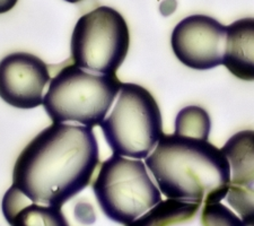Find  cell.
Here are the masks:
<instances>
[{
    "mask_svg": "<svg viewBox=\"0 0 254 226\" xmlns=\"http://www.w3.org/2000/svg\"><path fill=\"white\" fill-rule=\"evenodd\" d=\"M98 162L93 128L53 122L16 159L13 186L34 203L63 207L88 186Z\"/></svg>",
    "mask_w": 254,
    "mask_h": 226,
    "instance_id": "obj_1",
    "label": "cell"
},
{
    "mask_svg": "<svg viewBox=\"0 0 254 226\" xmlns=\"http://www.w3.org/2000/svg\"><path fill=\"white\" fill-rule=\"evenodd\" d=\"M146 165L164 196L195 204L220 203L231 183V165L208 141L163 135Z\"/></svg>",
    "mask_w": 254,
    "mask_h": 226,
    "instance_id": "obj_2",
    "label": "cell"
},
{
    "mask_svg": "<svg viewBox=\"0 0 254 226\" xmlns=\"http://www.w3.org/2000/svg\"><path fill=\"white\" fill-rule=\"evenodd\" d=\"M122 83L116 74L94 75L76 65L64 67L52 78L43 106L53 122L101 126Z\"/></svg>",
    "mask_w": 254,
    "mask_h": 226,
    "instance_id": "obj_3",
    "label": "cell"
},
{
    "mask_svg": "<svg viewBox=\"0 0 254 226\" xmlns=\"http://www.w3.org/2000/svg\"><path fill=\"white\" fill-rule=\"evenodd\" d=\"M101 128L113 154L130 158L148 157L164 135L156 100L132 83H122L116 106Z\"/></svg>",
    "mask_w": 254,
    "mask_h": 226,
    "instance_id": "obj_4",
    "label": "cell"
},
{
    "mask_svg": "<svg viewBox=\"0 0 254 226\" xmlns=\"http://www.w3.org/2000/svg\"><path fill=\"white\" fill-rule=\"evenodd\" d=\"M93 190L105 216L126 226L162 201L143 162L118 154L102 163Z\"/></svg>",
    "mask_w": 254,
    "mask_h": 226,
    "instance_id": "obj_5",
    "label": "cell"
},
{
    "mask_svg": "<svg viewBox=\"0 0 254 226\" xmlns=\"http://www.w3.org/2000/svg\"><path fill=\"white\" fill-rule=\"evenodd\" d=\"M130 33L118 10L101 6L81 16L71 35L73 65L98 75L116 74L128 55Z\"/></svg>",
    "mask_w": 254,
    "mask_h": 226,
    "instance_id": "obj_6",
    "label": "cell"
},
{
    "mask_svg": "<svg viewBox=\"0 0 254 226\" xmlns=\"http://www.w3.org/2000/svg\"><path fill=\"white\" fill-rule=\"evenodd\" d=\"M227 27L214 17L188 16L174 27L171 44L181 63L195 71H208L224 63Z\"/></svg>",
    "mask_w": 254,
    "mask_h": 226,
    "instance_id": "obj_7",
    "label": "cell"
},
{
    "mask_svg": "<svg viewBox=\"0 0 254 226\" xmlns=\"http://www.w3.org/2000/svg\"><path fill=\"white\" fill-rule=\"evenodd\" d=\"M50 81L48 66L39 57L14 52L0 60V97L18 109L43 104V90Z\"/></svg>",
    "mask_w": 254,
    "mask_h": 226,
    "instance_id": "obj_8",
    "label": "cell"
},
{
    "mask_svg": "<svg viewBox=\"0 0 254 226\" xmlns=\"http://www.w3.org/2000/svg\"><path fill=\"white\" fill-rule=\"evenodd\" d=\"M231 165L227 203L244 226H254V130L232 136L222 149Z\"/></svg>",
    "mask_w": 254,
    "mask_h": 226,
    "instance_id": "obj_9",
    "label": "cell"
},
{
    "mask_svg": "<svg viewBox=\"0 0 254 226\" xmlns=\"http://www.w3.org/2000/svg\"><path fill=\"white\" fill-rule=\"evenodd\" d=\"M129 226H244L243 221L220 203L161 201Z\"/></svg>",
    "mask_w": 254,
    "mask_h": 226,
    "instance_id": "obj_10",
    "label": "cell"
},
{
    "mask_svg": "<svg viewBox=\"0 0 254 226\" xmlns=\"http://www.w3.org/2000/svg\"><path fill=\"white\" fill-rule=\"evenodd\" d=\"M1 211L10 226H69L61 207L34 203L15 186L3 196Z\"/></svg>",
    "mask_w": 254,
    "mask_h": 226,
    "instance_id": "obj_11",
    "label": "cell"
},
{
    "mask_svg": "<svg viewBox=\"0 0 254 226\" xmlns=\"http://www.w3.org/2000/svg\"><path fill=\"white\" fill-rule=\"evenodd\" d=\"M223 65L242 80H254V17L236 20L227 26Z\"/></svg>",
    "mask_w": 254,
    "mask_h": 226,
    "instance_id": "obj_12",
    "label": "cell"
},
{
    "mask_svg": "<svg viewBox=\"0 0 254 226\" xmlns=\"http://www.w3.org/2000/svg\"><path fill=\"white\" fill-rule=\"evenodd\" d=\"M211 119L206 110L198 105L183 108L175 119V135L208 141Z\"/></svg>",
    "mask_w": 254,
    "mask_h": 226,
    "instance_id": "obj_13",
    "label": "cell"
},
{
    "mask_svg": "<svg viewBox=\"0 0 254 226\" xmlns=\"http://www.w3.org/2000/svg\"><path fill=\"white\" fill-rule=\"evenodd\" d=\"M18 0H0V14H5L13 9Z\"/></svg>",
    "mask_w": 254,
    "mask_h": 226,
    "instance_id": "obj_14",
    "label": "cell"
},
{
    "mask_svg": "<svg viewBox=\"0 0 254 226\" xmlns=\"http://www.w3.org/2000/svg\"><path fill=\"white\" fill-rule=\"evenodd\" d=\"M64 1H67V2H70V3H77V2H80V1H83V0H64Z\"/></svg>",
    "mask_w": 254,
    "mask_h": 226,
    "instance_id": "obj_15",
    "label": "cell"
}]
</instances>
